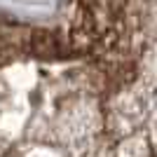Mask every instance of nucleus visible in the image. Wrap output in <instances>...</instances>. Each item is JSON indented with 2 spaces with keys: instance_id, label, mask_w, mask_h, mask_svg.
Listing matches in <instances>:
<instances>
[{
  "instance_id": "obj_1",
  "label": "nucleus",
  "mask_w": 157,
  "mask_h": 157,
  "mask_svg": "<svg viewBox=\"0 0 157 157\" xmlns=\"http://www.w3.org/2000/svg\"><path fill=\"white\" fill-rule=\"evenodd\" d=\"M0 157H157V0L0 14Z\"/></svg>"
}]
</instances>
